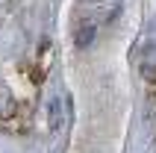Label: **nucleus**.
Here are the masks:
<instances>
[{
  "label": "nucleus",
  "mask_w": 156,
  "mask_h": 153,
  "mask_svg": "<svg viewBox=\"0 0 156 153\" xmlns=\"http://www.w3.org/2000/svg\"><path fill=\"white\" fill-rule=\"evenodd\" d=\"M47 127H50V133L62 130V97L59 94L50 97V103H47Z\"/></svg>",
  "instance_id": "nucleus-1"
},
{
  "label": "nucleus",
  "mask_w": 156,
  "mask_h": 153,
  "mask_svg": "<svg viewBox=\"0 0 156 153\" xmlns=\"http://www.w3.org/2000/svg\"><path fill=\"white\" fill-rule=\"evenodd\" d=\"M136 50L139 53H147V50H156V27L153 30H147V33L139 38V44H136Z\"/></svg>",
  "instance_id": "nucleus-2"
},
{
  "label": "nucleus",
  "mask_w": 156,
  "mask_h": 153,
  "mask_svg": "<svg viewBox=\"0 0 156 153\" xmlns=\"http://www.w3.org/2000/svg\"><path fill=\"white\" fill-rule=\"evenodd\" d=\"M91 41H94V24H86V27H80V33H77V47L83 50V47H88Z\"/></svg>",
  "instance_id": "nucleus-3"
}]
</instances>
